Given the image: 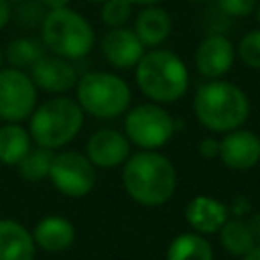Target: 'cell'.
Wrapping results in <instances>:
<instances>
[{"mask_svg": "<svg viewBox=\"0 0 260 260\" xmlns=\"http://www.w3.org/2000/svg\"><path fill=\"white\" fill-rule=\"evenodd\" d=\"M75 100L85 116L98 120H114L132 106V89L128 81L112 71H87L75 83Z\"/></svg>", "mask_w": 260, "mask_h": 260, "instance_id": "obj_6", "label": "cell"}, {"mask_svg": "<svg viewBox=\"0 0 260 260\" xmlns=\"http://www.w3.org/2000/svg\"><path fill=\"white\" fill-rule=\"evenodd\" d=\"M254 18H256V22L260 24V0H258V4H256V10H254Z\"/></svg>", "mask_w": 260, "mask_h": 260, "instance_id": "obj_35", "label": "cell"}, {"mask_svg": "<svg viewBox=\"0 0 260 260\" xmlns=\"http://www.w3.org/2000/svg\"><path fill=\"white\" fill-rule=\"evenodd\" d=\"M175 130L177 122L162 104L142 102L124 114V134L138 150H160L173 140Z\"/></svg>", "mask_w": 260, "mask_h": 260, "instance_id": "obj_7", "label": "cell"}, {"mask_svg": "<svg viewBox=\"0 0 260 260\" xmlns=\"http://www.w3.org/2000/svg\"><path fill=\"white\" fill-rule=\"evenodd\" d=\"M122 187L134 203L162 207L177 191V169L158 150H138L122 165Z\"/></svg>", "mask_w": 260, "mask_h": 260, "instance_id": "obj_1", "label": "cell"}, {"mask_svg": "<svg viewBox=\"0 0 260 260\" xmlns=\"http://www.w3.org/2000/svg\"><path fill=\"white\" fill-rule=\"evenodd\" d=\"M230 171H250L260 162V134L244 126L225 132L219 138V156Z\"/></svg>", "mask_w": 260, "mask_h": 260, "instance_id": "obj_12", "label": "cell"}, {"mask_svg": "<svg viewBox=\"0 0 260 260\" xmlns=\"http://www.w3.org/2000/svg\"><path fill=\"white\" fill-rule=\"evenodd\" d=\"M83 2H87V4H98V6H100V4L106 2V0H83Z\"/></svg>", "mask_w": 260, "mask_h": 260, "instance_id": "obj_36", "label": "cell"}, {"mask_svg": "<svg viewBox=\"0 0 260 260\" xmlns=\"http://www.w3.org/2000/svg\"><path fill=\"white\" fill-rule=\"evenodd\" d=\"M221 14L232 18H246L252 16L256 10L258 0H215Z\"/></svg>", "mask_w": 260, "mask_h": 260, "instance_id": "obj_27", "label": "cell"}, {"mask_svg": "<svg viewBox=\"0 0 260 260\" xmlns=\"http://www.w3.org/2000/svg\"><path fill=\"white\" fill-rule=\"evenodd\" d=\"M246 219H248V223H250V230H252V234H254L256 244H260V211H252Z\"/></svg>", "mask_w": 260, "mask_h": 260, "instance_id": "obj_30", "label": "cell"}, {"mask_svg": "<svg viewBox=\"0 0 260 260\" xmlns=\"http://www.w3.org/2000/svg\"><path fill=\"white\" fill-rule=\"evenodd\" d=\"M219 236V244L225 250V254L234 256V258H242L244 254H248L254 246V234L250 230V223L246 217H228L225 223L219 228L217 232Z\"/></svg>", "mask_w": 260, "mask_h": 260, "instance_id": "obj_21", "label": "cell"}, {"mask_svg": "<svg viewBox=\"0 0 260 260\" xmlns=\"http://www.w3.org/2000/svg\"><path fill=\"white\" fill-rule=\"evenodd\" d=\"M6 2H10V4H18V2H24V0H6Z\"/></svg>", "mask_w": 260, "mask_h": 260, "instance_id": "obj_38", "label": "cell"}, {"mask_svg": "<svg viewBox=\"0 0 260 260\" xmlns=\"http://www.w3.org/2000/svg\"><path fill=\"white\" fill-rule=\"evenodd\" d=\"M134 81L154 104H175L189 89V69L183 57L165 47L146 49L134 67Z\"/></svg>", "mask_w": 260, "mask_h": 260, "instance_id": "obj_3", "label": "cell"}, {"mask_svg": "<svg viewBox=\"0 0 260 260\" xmlns=\"http://www.w3.org/2000/svg\"><path fill=\"white\" fill-rule=\"evenodd\" d=\"M230 217L228 203L213 195H195L185 205V221L189 223L191 232L201 236H213Z\"/></svg>", "mask_w": 260, "mask_h": 260, "instance_id": "obj_16", "label": "cell"}, {"mask_svg": "<svg viewBox=\"0 0 260 260\" xmlns=\"http://www.w3.org/2000/svg\"><path fill=\"white\" fill-rule=\"evenodd\" d=\"M98 43L102 57L114 69H134L146 51V47L130 26L108 28Z\"/></svg>", "mask_w": 260, "mask_h": 260, "instance_id": "obj_14", "label": "cell"}, {"mask_svg": "<svg viewBox=\"0 0 260 260\" xmlns=\"http://www.w3.org/2000/svg\"><path fill=\"white\" fill-rule=\"evenodd\" d=\"M10 18H12V4L6 0H0V30H4Z\"/></svg>", "mask_w": 260, "mask_h": 260, "instance_id": "obj_31", "label": "cell"}, {"mask_svg": "<svg viewBox=\"0 0 260 260\" xmlns=\"http://www.w3.org/2000/svg\"><path fill=\"white\" fill-rule=\"evenodd\" d=\"M228 211L232 217H248L252 213V201L246 195H234L228 203Z\"/></svg>", "mask_w": 260, "mask_h": 260, "instance_id": "obj_28", "label": "cell"}, {"mask_svg": "<svg viewBox=\"0 0 260 260\" xmlns=\"http://www.w3.org/2000/svg\"><path fill=\"white\" fill-rule=\"evenodd\" d=\"M28 75L32 77L39 91L51 95H65L67 91L75 89V83L79 79L73 61L53 55L49 51L28 69Z\"/></svg>", "mask_w": 260, "mask_h": 260, "instance_id": "obj_11", "label": "cell"}, {"mask_svg": "<svg viewBox=\"0 0 260 260\" xmlns=\"http://www.w3.org/2000/svg\"><path fill=\"white\" fill-rule=\"evenodd\" d=\"M41 41L49 53L77 61L91 53L98 39L89 20L81 12L65 6L47 10L41 22Z\"/></svg>", "mask_w": 260, "mask_h": 260, "instance_id": "obj_5", "label": "cell"}, {"mask_svg": "<svg viewBox=\"0 0 260 260\" xmlns=\"http://www.w3.org/2000/svg\"><path fill=\"white\" fill-rule=\"evenodd\" d=\"M39 104V89L28 71L16 67L0 69V120L24 122Z\"/></svg>", "mask_w": 260, "mask_h": 260, "instance_id": "obj_9", "label": "cell"}, {"mask_svg": "<svg viewBox=\"0 0 260 260\" xmlns=\"http://www.w3.org/2000/svg\"><path fill=\"white\" fill-rule=\"evenodd\" d=\"M132 154V144L116 128H100L85 142V156L95 169H116Z\"/></svg>", "mask_w": 260, "mask_h": 260, "instance_id": "obj_13", "label": "cell"}, {"mask_svg": "<svg viewBox=\"0 0 260 260\" xmlns=\"http://www.w3.org/2000/svg\"><path fill=\"white\" fill-rule=\"evenodd\" d=\"M2 63H4V51H2V49H0V69H2V67H4V65H2Z\"/></svg>", "mask_w": 260, "mask_h": 260, "instance_id": "obj_37", "label": "cell"}, {"mask_svg": "<svg viewBox=\"0 0 260 260\" xmlns=\"http://www.w3.org/2000/svg\"><path fill=\"white\" fill-rule=\"evenodd\" d=\"M132 4L128 0H106L100 4V20L106 28L126 26L132 18Z\"/></svg>", "mask_w": 260, "mask_h": 260, "instance_id": "obj_24", "label": "cell"}, {"mask_svg": "<svg viewBox=\"0 0 260 260\" xmlns=\"http://www.w3.org/2000/svg\"><path fill=\"white\" fill-rule=\"evenodd\" d=\"M240 260H260V244H256L248 254H244Z\"/></svg>", "mask_w": 260, "mask_h": 260, "instance_id": "obj_33", "label": "cell"}, {"mask_svg": "<svg viewBox=\"0 0 260 260\" xmlns=\"http://www.w3.org/2000/svg\"><path fill=\"white\" fill-rule=\"evenodd\" d=\"M132 6H154V4H160V2H165V0H128Z\"/></svg>", "mask_w": 260, "mask_h": 260, "instance_id": "obj_34", "label": "cell"}, {"mask_svg": "<svg viewBox=\"0 0 260 260\" xmlns=\"http://www.w3.org/2000/svg\"><path fill=\"white\" fill-rule=\"evenodd\" d=\"M32 240L37 244V250H43L47 254H63L67 252L77 238V230L71 219L65 215H45L41 217L35 228L30 230Z\"/></svg>", "mask_w": 260, "mask_h": 260, "instance_id": "obj_15", "label": "cell"}, {"mask_svg": "<svg viewBox=\"0 0 260 260\" xmlns=\"http://www.w3.org/2000/svg\"><path fill=\"white\" fill-rule=\"evenodd\" d=\"M165 260H215V254L207 236L189 230L177 234L169 242Z\"/></svg>", "mask_w": 260, "mask_h": 260, "instance_id": "obj_19", "label": "cell"}, {"mask_svg": "<svg viewBox=\"0 0 260 260\" xmlns=\"http://www.w3.org/2000/svg\"><path fill=\"white\" fill-rule=\"evenodd\" d=\"M55 191L65 197L79 199L93 191L98 173L85 152L79 150H55L49 177Z\"/></svg>", "mask_w": 260, "mask_h": 260, "instance_id": "obj_8", "label": "cell"}, {"mask_svg": "<svg viewBox=\"0 0 260 260\" xmlns=\"http://www.w3.org/2000/svg\"><path fill=\"white\" fill-rule=\"evenodd\" d=\"M250 112L252 104L248 93L225 77L207 79L193 93V114L211 134H225L244 126Z\"/></svg>", "mask_w": 260, "mask_h": 260, "instance_id": "obj_2", "label": "cell"}, {"mask_svg": "<svg viewBox=\"0 0 260 260\" xmlns=\"http://www.w3.org/2000/svg\"><path fill=\"white\" fill-rule=\"evenodd\" d=\"M85 114L75 98L51 95L49 100L37 104L28 118V132L35 144L49 150L65 148L83 128Z\"/></svg>", "mask_w": 260, "mask_h": 260, "instance_id": "obj_4", "label": "cell"}, {"mask_svg": "<svg viewBox=\"0 0 260 260\" xmlns=\"http://www.w3.org/2000/svg\"><path fill=\"white\" fill-rule=\"evenodd\" d=\"M197 154H199L201 158H207V160L217 158V156H219V138H215V136H205V138H201V140L197 142Z\"/></svg>", "mask_w": 260, "mask_h": 260, "instance_id": "obj_29", "label": "cell"}, {"mask_svg": "<svg viewBox=\"0 0 260 260\" xmlns=\"http://www.w3.org/2000/svg\"><path fill=\"white\" fill-rule=\"evenodd\" d=\"M32 138L28 128L20 122H4L0 126V162L6 167H16L18 160L30 150Z\"/></svg>", "mask_w": 260, "mask_h": 260, "instance_id": "obj_20", "label": "cell"}, {"mask_svg": "<svg viewBox=\"0 0 260 260\" xmlns=\"http://www.w3.org/2000/svg\"><path fill=\"white\" fill-rule=\"evenodd\" d=\"M236 55L246 67L260 69V26L242 35L236 47Z\"/></svg>", "mask_w": 260, "mask_h": 260, "instance_id": "obj_25", "label": "cell"}, {"mask_svg": "<svg viewBox=\"0 0 260 260\" xmlns=\"http://www.w3.org/2000/svg\"><path fill=\"white\" fill-rule=\"evenodd\" d=\"M53 154H55V150H49L45 146L32 144L30 150L18 160V165L14 169H16V173H18V177L22 181H28V183L43 181V179L49 177Z\"/></svg>", "mask_w": 260, "mask_h": 260, "instance_id": "obj_23", "label": "cell"}, {"mask_svg": "<svg viewBox=\"0 0 260 260\" xmlns=\"http://www.w3.org/2000/svg\"><path fill=\"white\" fill-rule=\"evenodd\" d=\"M132 28L146 49H154V47H162L167 43V39L171 37L173 18L160 4L142 6L138 10V14L134 16Z\"/></svg>", "mask_w": 260, "mask_h": 260, "instance_id": "obj_17", "label": "cell"}, {"mask_svg": "<svg viewBox=\"0 0 260 260\" xmlns=\"http://www.w3.org/2000/svg\"><path fill=\"white\" fill-rule=\"evenodd\" d=\"M189 2H207V0H189Z\"/></svg>", "mask_w": 260, "mask_h": 260, "instance_id": "obj_39", "label": "cell"}, {"mask_svg": "<svg viewBox=\"0 0 260 260\" xmlns=\"http://www.w3.org/2000/svg\"><path fill=\"white\" fill-rule=\"evenodd\" d=\"M37 244L30 230L14 217L0 219V260H35Z\"/></svg>", "mask_w": 260, "mask_h": 260, "instance_id": "obj_18", "label": "cell"}, {"mask_svg": "<svg viewBox=\"0 0 260 260\" xmlns=\"http://www.w3.org/2000/svg\"><path fill=\"white\" fill-rule=\"evenodd\" d=\"M47 53L45 45L41 39L30 37V35H22V37H14L6 49H4V59L8 61L10 67L28 71L43 55Z\"/></svg>", "mask_w": 260, "mask_h": 260, "instance_id": "obj_22", "label": "cell"}, {"mask_svg": "<svg viewBox=\"0 0 260 260\" xmlns=\"http://www.w3.org/2000/svg\"><path fill=\"white\" fill-rule=\"evenodd\" d=\"M47 14V8L39 2V0H24V2H18L14 4V20L18 22V26L22 28H35V26H41L43 18Z\"/></svg>", "mask_w": 260, "mask_h": 260, "instance_id": "obj_26", "label": "cell"}, {"mask_svg": "<svg viewBox=\"0 0 260 260\" xmlns=\"http://www.w3.org/2000/svg\"><path fill=\"white\" fill-rule=\"evenodd\" d=\"M236 61L234 43L221 32H209L195 49L193 63L203 79H221L230 73Z\"/></svg>", "mask_w": 260, "mask_h": 260, "instance_id": "obj_10", "label": "cell"}, {"mask_svg": "<svg viewBox=\"0 0 260 260\" xmlns=\"http://www.w3.org/2000/svg\"><path fill=\"white\" fill-rule=\"evenodd\" d=\"M47 10H55V8H65V6H69V2L71 0H39Z\"/></svg>", "mask_w": 260, "mask_h": 260, "instance_id": "obj_32", "label": "cell"}]
</instances>
